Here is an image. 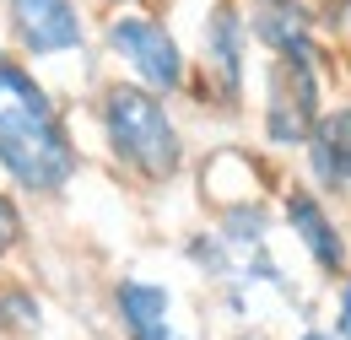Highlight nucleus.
I'll return each instance as SVG.
<instances>
[{
  "instance_id": "f257e3e1",
  "label": "nucleus",
  "mask_w": 351,
  "mask_h": 340,
  "mask_svg": "<svg viewBox=\"0 0 351 340\" xmlns=\"http://www.w3.org/2000/svg\"><path fill=\"white\" fill-rule=\"evenodd\" d=\"M0 168L33 195L65 189L76 173V146L54 97L11 60H0Z\"/></svg>"
},
{
  "instance_id": "f03ea898",
  "label": "nucleus",
  "mask_w": 351,
  "mask_h": 340,
  "mask_svg": "<svg viewBox=\"0 0 351 340\" xmlns=\"http://www.w3.org/2000/svg\"><path fill=\"white\" fill-rule=\"evenodd\" d=\"M103 135H108V151L141 178H173L178 157H184V141H178L173 119L162 108V97L152 86H103Z\"/></svg>"
},
{
  "instance_id": "7ed1b4c3",
  "label": "nucleus",
  "mask_w": 351,
  "mask_h": 340,
  "mask_svg": "<svg viewBox=\"0 0 351 340\" xmlns=\"http://www.w3.org/2000/svg\"><path fill=\"white\" fill-rule=\"evenodd\" d=\"M319 119V76L308 54H276L270 65V108H265V130L276 146H298Z\"/></svg>"
},
{
  "instance_id": "20e7f679",
  "label": "nucleus",
  "mask_w": 351,
  "mask_h": 340,
  "mask_svg": "<svg viewBox=\"0 0 351 340\" xmlns=\"http://www.w3.org/2000/svg\"><path fill=\"white\" fill-rule=\"evenodd\" d=\"M108 49L130 65L141 86H152V92H173L184 82V54H178L173 33L162 27V22H152V16H114L108 22Z\"/></svg>"
},
{
  "instance_id": "39448f33",
  "label": "nucleus",
  "mask_w": 351,
  "mask_h": 340,
  "mask_svg": "<svg viewBox=\"0 0 351 340\" xmlns=\"http://www.w3.org/2000/svg\"><path fill=\"white\" fill-rule=\"evenodd\" d=\"M11 11V33L27 54H76L82 49V11L76 0H5Z\"/></svg>"
},
{
  "instance_id": "423d86ee",
  "label": "nucleus",
  "mask_w": 351,
  "mask_h": 340,
  "mask_svg": "<svg viewBox=\"0 0 351 340\" xmlns=\"http://www.w3.org/2000/svg\"><path fill=\"white\" fill-rule=\"evenodd\" d=\"M308 162H313V178L341 189L351 184V108H335V114H319L313 130H308Z\"/></svg>"
},
{
  "instance_id": "0eeeda50",
  "label": "nucleus",
  "mask_w": 351,
  "mask_h": 340,
  "mask_svg": "<svg viewBox=\"0 0 351 340\" xmlns=\"http://www.w3.org/2000/svg\"><path fill=\"white\" fill-rule=\"evenodd\" d=\"M287 221H292V232L303 238V249L313 254V265L324 270V276H335L341 265H346V249H341V232H335V221L324 216V206L313 200V195H287Z\"/></svg>"
},
{
  "instance_id": "6e6552de",
  "label": "nucleus",
  "mask_w": 351,
  "mask_h": 340,
  "mask_svg": "<svg viewBox=\"0 0 351 340\" xmlns=\"http://www.w3.org/2000/svg\"><path fill=\"white\" fill-rule=\"evenodd\" d=\"M168 308H173L168 292L152 287V281H125L119 287V319H125L130 340H178Z\"/></svg>"
},
{
  "instance_id": "1a4fd4ad",
  "label": "nucleus",
  "mask_w": 351,
  "mask_h": 340,
  "mask_svg": "<svg viewBox=\"0 0 351 340\" xmlns=\"http://www.w3.org/2000/svg\"><path fill=\"white\" fill-rule=\"evenodd\" d=\"M260 38L276 49V54H308L313 60V38H308V16L292 5V0H260V16H254Z\"/></svg>"
},
{
  "instance_id": "9d476101",
  "label": "nucleus",
  "mask_w": 351,
  "mask_h": 340,
  "mask_svg": "<svg viewBox=\"0 0 351 340\" xmlns=\"http://www.w3.org/2000/svg\"><path fill=\"white\" fill-rule=\"evenodd\" d=\"M206 49H211V65L221 71V86L238 92L243 86V22H238V11H217L211 16Z\"/></svg>"
},
{
  "instance_id": "9b49d317",
  "label": "nucleus",
  "mask_w": 351,
  "mask_h": 340,
  "mask_svg": "<svg viewBox=\"0 0 351 340\" xmlns=\"http://www.w3.org/2000/svg\"><path fill=\"white\" fill-rule=\"evenodd\" d=\"M38 330V302L22 287H0V340H22Z\"/></svg>"
},
{
  "instance_id": "f8f14e48",
  "label": "nucleus",
  "mask_w": 351,
  "mask_h": 340,
  "mask_svg": "<svg viewBox=\"0 0 351 340\" xmlns=\"http://www.w3.org/2000/svg\"><path fill=\"white\" fill-rule=\"evenodd\" d=\"M16 243H22V211L0 195V254H11Z\"/></svg>"
},
{
  "instance_id": "ddd939ff",
  "label": "nucleus",
  "mask_w": 351,
  "mask_h": 340,
  "mask_svg": "<svg viewBox=\"0 0 351 340\" xmlns=\"http://www.w3.org/2000/svg\"><path fill=\"white\" fill-rule=\"evenodd\" d=\"M341 335L351 340V281H346V292H341Z\"/></svg>"
},
{
  "instance_id": "4468645a",
  "label": "nucleus",
  "mask_w": 351,
  "mask_h": 340,
  "mask_svg": "<svg viewBox=\"0 0 351 340\" xmlns=\"http://www.w3.org/2000/svg\"><path fill=\"white\" fill-rule=\"evenodd\" d=\"M303 340H335V335H319V330H313V335H303Z\"/></svg>"
},
{
  "instance_id": "2eb2a0df",
  "label": "nucleus",
  "mask_w": 351,
  "mask_h": 340,
  "mask_svg": "<svg viewBox=\"0 0 351 340\" xmlns=\"http://www.w3.org/2000/svg\"><path fill=\"white\" fill-rule=\"evenodd\" d=\"M346 5H351V0H346Z\"/></svg>"
}]
</instances>
